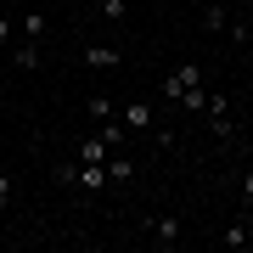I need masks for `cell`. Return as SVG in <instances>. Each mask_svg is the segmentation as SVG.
<instances>
[{
    "label": "cell",
    "instance_id": "cell-1",
    "mask_svg": "<svg viewBox=\"0 0 253 253\" xmlns=\"http://www.w3.org/2000/svg\"><path fill=\"white\" fill-rule=\"evenodd\" d=\"M118 124H124L129 135H152L158 113H152V101H124V107H118Z\"/></svg>",
    "mask_w": 253,
    "mask_h": 253
},
{
    "label": "cell",
    "instance_id": "cell-2",
    "mask_svg": "<svg viewBox=\"0 0 253 253\" xmlns=\"http://www.w3.org/2000/svg\"><path fill=\"white\" fill-rule=\"evenodd\" d=\"M141 231L152 236L158 248H174V242H180V219H174V214H146V219H141Z\"/></svg>",
    "mask_w": 253,
    "mask_h": 253
},
{
    "label": "cell",
    "instance_id": "cell-3",
    "mask_svg": "<svg viewBox=\"0 0 253 253\" xmlns=\"http://www.w3.org/2000/svg\"><path fill=\"white\" fill-rule=\"evenodd\" d=\"M0 56H6L11 68H23V73H34L40 62H45V56H40V40H11V45L0 51Z\"/></svg>",
    "mask_w": 253,
    "mask_h": 253
},
{
    "label": "cell",
    "instance_id": "cell-4",
    "mask_svg": "<svg viewBox=\"0 0 253 253\" xmlns=\"http://www.w3.org/2000/svg\"><path fill=\"white\" fill-rule=\"evenodd\" d=\"M186 84H203V68H197V62H180V68H169V73H163V101H174Z\"/></svg>",
    "mask_w": 253,
    "mask_h": 253
},
{
    "label": "cell",
    "instance_id": "cell-5",
    "mask_svg": "<svg viewBox=\"0 0 253 253\" xmlns=\"http://www.w3.org/2000/svg\"><path fill=\"white\" fill-rule=\"evenodd\" d=\"M107 152H113V146H107V135H101V129H90V135L73 146V158H79V163H107Z\"/></svg>",
    "mask_w": 253,
    "mask_h": 253
},
{
    "label": "cell",
    "instance_id": "cell-6",
    "mask_svg": "<svg viewBox=\"0 0 253 253\" xmlns=\"http://www.w3.org/2000/svg\"><path fill=\"white\" fill-rule=\"evenodd\" d=\"M208 124H214V135H236V118H231V107H225V96H208Z\"/></svg>",
    "mask_w": 253,
    "mask_h": 253
},
{
    "label": "cell",
    "instance_id": "cell-7",
    "mask_svg": "<svg viewBox=\"0 0 253 253\" xmlns=\"http://www.w3.org/2000/svg\"><path fill=\"white\" fill-rule=\"evenodd\" d=\"M84 62L107 73V68H118V62H124V56H118V45H101V40H90V45H84Z\"/></svg>",
    "mask_w": 253,
    "mask_h": 253
},
{
    "label": "cell",
    "instance_id": "cell-8",
    "mask_svg": "<svg viewBox=\"0 0 253 253\" xmlns=\"http://www.w3.org/2000/svg\"><path fill=\"white\" fill-rule=\"evenodd\" d=\"M107 163H79V191H107Z\"/></svg>",
    "mask_w": 253,
    "mask_h": 253
},
{
    "label": "cell",
    "instance_id": "cell-9",
    "mask_svg": "<svg viewBox=\"0 0 253 253\" xmlns=\"http://www.w3.org/2000/svg\"><path fill=\"white\" fill-rule=\"evenodd\" d=\"M208 96H214L208 84H186V90L174 96V107H180V113H203V107H208Z\"/></svg>",
    "mask_w": 253,
    "mask_h": 253
},
{
    "label": "cell",
    "instance_id": "cell-10",
    "mask_svg": "<svg viewBox=\"0 0 253 253\" xmlns=\"http://www.w3.org/2000/svg\"><path fill=\"white\" fill-rule=\"evenodd\" d=\"M129 174H135V158H124V152L113 146V152H107V180H113V186H124Z\"/></svg>",
    "mask_w": 253,
    "mask_h": 253
},
{
    "label": "cell",
    "instance_id": "cell-11",
    "mask_svg": "<svg viewBox=\"0 0 253 253\" xmlns=\"http://www.w3.org/2000/svg\"><path fill=\"white\" fill-rule=\"evenodd\" d=\"M45 28H51V23H45V11H28V17L17 23V40H45Z\"/></svg>",
    "mask_w": 253,
    "mask_h": 253
},
{
    "label": "cell",
    "instance_id": "cell-12",
    "mask_svg": "<svg viewBox=\"0 0 253 253\" xmlns=\"http://www.w3.org/2000/svg\"><path fill=\"white\" fill-rule=\"evenodd\" d=\"M225 23H231L225 6H203V34H225Z\"/></svg>",
    "mask_w": 253,
    "mask_h": 253
},
{
    "label": "cell",
    "instance_id": "cell-13",
    "mask_svg": "<svg viewBox=\"0 0 253 253\" xmlns=\"http://www.w3.org/2000/svg\"><path fill=\"white\" fill-rule=\"evenodd\" d=\"M90 118H96V124L118 118V101H113V96H90Z\"/></svg>",
    "mask_w": 253,
    "mask_h": 253
},
{
    "label": "cell",
    "instance_id": "cell-14",
    "mask_svg": "<svg viewBox=\"0 0 253 253\" xmlns=\"http://www.w3.org/2000/svg\"><path fill=\"white\" fill-rule=\"evenodd\" d=\"M219 242H225V248H248V242H253V231L236 219V225H225V236H219Z\"/></svg>",
    "mask_w": 253,
    "mask_h": 253
},
{
    "label": "cell",
    "instance_id": "cell-15",
    "mask_svg": "<svg viewBox=\"0 0 253 253\" xmlns=\"http://www.w3.org/2000/svg\"><path fill=\"white\" fill-rule=\"evenodd\" d=\"M124 11H129V0H101V6H96V17H107V23H124Z\"/></svg>",
    "mask_w": 253,
    "mask_h": 253
},
{
    "label": "cell",
    "instance_id": "cell-16",
    "mask_svg": "<svg viewBox=\"0 0 253 253\" xmlns=\"http://www.w3.org/2000/svg\"><path fill=\"white\" fill-rule=\"evenodd\" d=\"M225 34L236 40V45H248V40H253V23H248V17H231V23H225Z\"/></svg>",
    "mask_w": 253,
    "mask_h": 253
},
{
    "label": "cell",
    "instance_id": "cell-17",
    "mask_svg": "<svg viewBox=\"0 0 253 253\" xmlns=\"http://www.w3.org/2000/svg\"><path fill=\"white\" fill-rule=\"evenodd\" d=\"M56 186H79V158H68V163H56Z\"/></svg>",
    "mask_w": 253,
    "mask_h": 253
},
{
    "label": "cell",
    "instance_id": "cell-18",
    "mask_svg": "<svg viewBox=\"0 0 253 253\" xmlns=\"http://www.w3.org/2000/svg\"><path fill=\"white\" fill-rule=\"evenodd\" d=\"M11 197H17V180H11V174H0V208H11Z\"/></svg>",
    "mask_w": 253,
    "mask_h": 253
},
{
    "label": "cell",
    "instance_id": "cell-19",
    "mask_svg": "<svg viewBox=\"0 0 253 253\" xmlns=\"http://www.w3.org/2000/svg\"><path fill=\"white\" fill-rule=\"evenodd\" d=\"M236 197H242V203H253V163L242 169V186H236Z\"/></svg>",
    "mask_w": 253,
    "mask_h": 253
},
{
    "label": "cell",
    "instance_id": "cell-20",
    "mask_svg": "<svg viewBox=\"0 0 253 253\" xmlns=\"http://www.w3.org/2000/svg\"><path fill=\"white\" fill-rule=\"evenodd\" d=\"M11 40H17V28H11V17H0V51H6Z\"/></svg>",
    "mask_w": 253,
    "mask_h": 253
},
{
    "label": "cell",
    "instance_id": "cell-21",
    "mask_svg": "<svg viewBox=\"0 0 253 253\" xmlns=\"http://www.w3.org/2000/svg\"><path fill=\"white\" fill-rule=\"evenodd\" d=\"M84 6H90V11H96V6H101V0H84Z\"/></svg>",
    "mask_w": 253,
    "mask_h": 253
},
{
    "label": "cell",
    "instance_id": "cell-22",
    "mask_svg": "<svg viewBox=\"0 0 253 253\" xmlns=\"http://www.w3.org/2000/svg\"><path fill=\"white\" fill-rule=\"evenodd\" d=\"M248 23H253V11H248Z\"/></svg>",
    "mask_w": 253,
    "mask_h": 253
}]
</instances>
